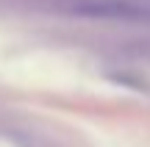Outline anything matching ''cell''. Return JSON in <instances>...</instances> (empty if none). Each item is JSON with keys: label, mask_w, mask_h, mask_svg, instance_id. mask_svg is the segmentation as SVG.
I'll return each instance as SVG.
<instances>
[{"label": "cell", "mask_w": 150, "mask_h": 147, "mask_svg": "<svg viewBox=\"0 0 150 147\" xmlns=\"http://www.w3.org/2000/svg\"><path fill=\"white\" fill-rule=\"evenodd\" d=\"M59 6L78 17L150 25V0H61Z\"/></svg>", "instance_id": "6da1fadb"}]
</instances>
